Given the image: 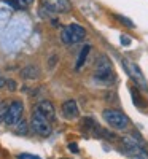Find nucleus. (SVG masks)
<instances>
[{"label": "nucleus", "instance_id": "19", "mask_svg": "<svg viewBox=\"0 0 148 159\" xmlns=\"http://www.w3.org/2000/svg\"><path fill=\"white\" fill-rule=\"evenodd\" d=\"M121 43H123V45H131V38L127 37V35H121Z\"/></svg>", "mask_w": 148, "mask_h": 159}, {"label": "nucleus", "instance_id": "12", "mask_svg": "<svg viewBox=\"0 0 148 159\" xmlns=\"http://www.w3.org/2000/svg\"><path fill=\"white\" fill-rule=\"evenodd\" d=\"M89 49H91V45H86V46H83L81 51H80V56H78V61H76V70H80V69H81V65L85 64Z\"/></svg>", "mask_w": 148, "mask_h": 159}, {"label": "nucleus", "instance_id": "8", "mask_svg": "<svg viewBox=\"0 0 148 159\" xmlns=\"http://www.w3.org/2000/svg\"><path fill=\"white\" fill-rule=\"evenodd\" d=\"M43 8L49 13H69L72 10L70 0H43Z\"/></svg>", "mask_w": 148, "mask_h": 159}, {"label": "nucleus", "instance_id": "23", "mask_svg": "<svg viewBox=\"0 0 148 159\" xmlns=\"http://www.w3.org/2000/svg\"><path fill=\"white\" fill-rule=\"evenodd\" d=\"M56 59H58L56 56H54V57H51V62H49V69H53V65L56 64Z\"/></svg>", "mask_w": 148, "mask_h": 159}, {"label": "nucleus", "instance_id": "17", "mask_svg": "<svg viewBox=\"0 0 148 159\" xmlns=\"http://www.w3.org/2000/svg\"><path fill=\"white\" fill-rule=\"evenodd\" d=\"M18 159H42V157L34 156V154H27V153H24V154H18Z\"/></svg>", "mask_w": 148, "mask_h": 159}, {"label": "nucleus", "instance_id": "4", "mask_svg": "<svg viewBox=\"0 0 148 159\" xmlns=\"http://www.w3.org/2000/svg\"><path fill=\"white\" fill-rule=\"evenodd\" d=\"M85 37H86L85 27H81V25H78V24L67 25V27H64L62 32H61V40L65 45L80 43V42H83V40H85Z\"/></svg>", "mask_w": 148, "mask_h": 159}, {"label": "nucleus", "instance_id": "5", "mask_svg": "<svg viewBox=\"0 0 148 159\" xmlns=\"http://www.w3.org/2000/svg\"><path fill=\"white\" fill-rule=\"evenodd\" d=\"M30 126H32V129H34L35 134L42 135V137H48V135L51 134V130H53L51 121H48V119H46L42 113H40L37 108H35V111H34V115H32Z\"/></svg>", "mask_w": 148, "mask_h": 159}, {"label": "nucleus", "instance_id": "11", "mask_svg": "<svg viewBox=\"0 0 148 159\" xmlns=\"http://www.w3.org/2000/svg\"><path fill=\"white\" fill-rule=\"evenodd\" d=\"M21 73H22V78H25V80H37L40 76V70H38V67H35V65L24 67Z\"/></svg>", "mask_w": 148, "mask_h": 159}, {"label": "nucleus", "instance_id": "1", "mask_svg": "<svg viewBox=\"0 0 148 159\" xmlns=\"http://www.w3.org/2000/svg\"><path fill=\"white\" fill-rule=\"evenodd\" d=\"M121 153L131 159H148V151L143 148V140L139 134L127 135L121 140Z\"/></svg>", "mask_w": 148, "mask_h": 159}, {"label": "nucleus", "instance_id": "18", "mask_svg": "<svg viewBox=\"0 0 148 159\" xmlns=\"http://www.w3.org/2000/svg\"><path fill=\"white\" fill-rule=\"evenodd\" d=\"M5 84L8 86L10 91H16V81H13V80H7V83H5Z\"/></svg>", "mask_w": 148, "mask_h": 159}, {"label": "nucleus", "instance_id": "14", "mask_svg": "<svg viewBox=\"0 0 148 159\" xmlns=\"http://www.w3.org/2000/svg\"><path fill=\"white\" fill-rule=\"evenodd\" d=\"M8 102H5V100H2L0 102V124L2 123H5V116H7V111H8Z\"/></svg>", "mask_w": 148, "mask_h": 159}, {"label": "nucleus", "instance_id": "10", "mask_svg": "<svg viewBox=\"0 0 148 159\" xmlns=\"http://www.w3.org/2000/svg\"><path fill=\"white\" fill-rule=\"evenodd\" d=\"M37 110L42 113L48 121H54L56 119V110H54V105H53L49 100H42L37 105Z\"/></svg>", "mask_w": 148, "mask_h": 159}, {"label": "nucleus", "instance_id": "21", "mask_svg": "<svg viewBox=\"0 0 148 159\" xmlns=\"http://www.w3.org/2000/svg\"><path fill=\"white\" fill-rule=\"evenodd\" d=\"M19 2H21V5H22V7H29V5H32V3H34V0H19Z\"/></svg>", "mask_w": 148, "mask_h": 159}, {"label": "nucleus", "instance_id": "3", "mask_svg": "<svg viewBox=\"0 0 148 159\" xmlns=\"http://www.w3.org/2000/svg\"><path fill=\"white\" fill-rule=\"evenodd\" d=\"M121 64H123V67H124L126 73L131 76V80L134 81L136 88L140 89V91H143V92H148V83H146V80H145L143 73L140 72L139 65H137V64H134V62L129 61V59H126V57L121 59Z\"/></svg>", "mask_w": 148, "mask_h": 159}, {"label": "nucleus", "instance_id": "9", "mask_svg": "<svg viewBox=\"0 0 148 159\" xmlns=\"http://www.w3.org/2000/svg\"><path fill=\"white\" fill-rule=\"evenodd\" d=\"M80 115V110H78V105L75 100H65L62 103V116L65 119H76Z\"/></svg>", "mask_w": 148, "mask_h": 159}, {"label": "nucleus", "instance_id": "6", "mask_svg": "<svg viewBox=\"0 0 148 159\" xmlns=\"http://www.w3.org/2000/svg\"><path fill=\"white\" fill-rule=\"evenodd\" d=\"M94 76L100 81H110L113 80V69H112V62L109 61L107 56H100L99 61L96 62V72H94Z\"/></svg>", "mask_w": 148, "mask_h": 159}, {"label": "nucleus", "instance_id": "16", "mask_svg": "<svg viewBox=\"0 0 148 159\" xmlns=\"http://www.w3.org/2000/svg\"><path fill=\"white\" fill-rule=\"evenodd\" d=\"M115 18H116V19H118V21H119L121 24H124V25H127V27H129V29H134V27H136V24H134V22H132L131 19H127V18H124V16H119V15H116Z\"/></svg>", "mask_w": 148, "mask_h": 159}, {"label": "nucleus", "instance_id": "7", "mask_svg": "<svg viewBox=\"0 0 148 159\" xmlns=\"http://www.w3.org/2000/svg\"><path fill=\"white\" fill-rule=\"evenodd\" d=\"M22 111H24V105L21 100H13L8 105V111L5 116V123L8 126H15L19 119L22 118Z\"/></svg>", "mask_w": 148, "mask_h": 159}, {"label": "nucleus", "instance_id": "20", "mask_svg": "<svg viewBox=\"0 0 148 159\" xmlns=\"http://www.w3.org/2000/svg\"><path fill=\"white\" fill-rule=\"evenodd\" d=\"M69 150L72 151V153H78L80 150H78V145L76 143H69Z\"/></svg>", "mask_w": 148, "mask_h": 159}, {"label": "nucleus", "instance_id": "15", "mask_svg": "<svg viewBox=\"0 0 148 159\" xmlns=\"http://www.w3.org/2000/svg\"><path fill=\"white\" fill-rule=\"evenodd\" d=\"M132 97H134V103H136L137 107L145 108V102L142 100V97H140V96H137V88H136V91L132 89Z\"/></svg>", "mask_w": 148, "mask_h": 159}, {"label": "nucleus", "instance_id": "22", "mask_svg": "<svg viewBox=\"0 0 148 159\" xmlns=\"http://www.w3.org/2000/svg\"><path fill=\"white\" fill-rule=\"evenodd\" d=\"M5 83H7V80H5V78H2V76H0V89H2V88L5 86Z\"/></svg>", "mask_w": 148, "mask_h": 159}, {"label": "nucleus", "instance_id": "13", "mask_svg": "<svg viewBox=\"0 0 148 159\" xmlns=\"http://www.w3.org/2000/svg\"><path fill=\"white\" fill-rule=\"evenodd\" d=\"M15 126H16L15 127V132H16V134H19V135H25L29 132V124L25 123V121H22V119H19Z\"/></svg>", "mask_w": 148, "mask_h": 159}, {"label": "nucleus", "instance_id": "2", "mask_svg": "<svg viewBox=\"0 0 148 159\" xmlns=\"http://www.w3.org/2000/svg\"><path fill=\"white\" fill-rule=\"evenodd\" d=\"M102 118L104 121L109 124L112 129H116V130H126L131 124L129 118L126 113L119 111V110H113V108H107L104 110L102 113Z\"/></svg>", "mask_w": 148, "mask_h": 159}, {"label": "nucleus", "instance_id": "24", "mask_svg": "<svg viewBox=\"0 0 148 159\" xmlns=\"http://www.w3.org/2000/svg\"><path fill=\"white\" fill-rule=\"evenodd\" d=\"M64 159H65V157H64Z\"/></svg>", "mask_w": 148, "mask_h": 159}]
</instances>
